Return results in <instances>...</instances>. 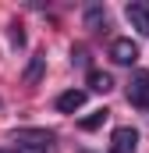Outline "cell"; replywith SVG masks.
Returning <instances> with one entry per match:
<instances>
[{"label":"cell","mask_w":149,"mask_h":153,"mask_svg":"<svg viewBox=\"0 0 149 153\" xmlns=\"http://www.w3.org/2000/svg\"><path fill=\"white\" fill-rule=\"evenodd\" d=\"M128 103L139 107V111H149V71H135L131 82H128Z\"/></svg>","instance_id":"6da1fadb"},{"label":"cell","mask_w":149,"mask_h":153,"mask_svg":"<svg viewBox=\"0 0 149 153\" xmlns=\"http://www.w3.org/2000/svg\"><path fill=\"white\" fill-rule=\"evenodd\" d=\"M124 18H128V25L139 32V36H149V4H128L124 7Z\"/></svg>","instance_id":"7a4b0ae2"},{"label":"cell","mask_w":149,"mask_h":153,"mask_svg":"<svg viewBox=\"0 0 149 153\" xmlns=\"http://www.w3.org/2000/svg\"><path fill=\"white\" fill-rule=\"evenodd\" d=\"M110 143H114V153H135V146H139V132H135L131 125H121V128H114Z\"/></svg>","instance_id":"3957f363"},{"label":"cell","mask_w":149,"mask_h":153,"mask_svg":"<svg viewBox=\"0 0 149 153\" xmlns=\"http://www.w3.org/2000/svg\"><path fill=\"white\" fill-rule=\"evenodd\" d=\"M110 57H114V64H135L139 61V46L131 39H114L110 43Z\"/></svg>","instance_id":"277c9868"},{"label":"cell","mask_w":149,"mask_h":153,"mask_svg":"<svg viewBox=\"0 0 149 153\" xmlns=\"http://www.w3.org/2000/svg\"><path fill=\"white\" fill-rule=\"evenodd\" d=\"M14 143H32V146L50 150L53 146V132H46V128H18L14 132Z\"/></svg>","instance_id":"5b68a950"},{"label":"cell","mask_w":149,"mask_h":153,"mask_svg":"<svg viewBox=\"0 0 149 153\" xmlns=\"http://www.w3.org/2000/svg\"><path fill=\"white\" fill-rule=\"evenodd\" d=\"M82 103H85V89H68V93L57 96V111H60V114H74V111H82Z\"/></svg>","instance_id":"8992f818"},{"label":"cell","mask_w":149,"mask_h":153,"mask_svg":"<svg viewBox=\"0 0 149 153\" xmlns=\"http://www.w3.org/2000/svg\"><path fill=\"white\" fill-rule=\"evenodd\" d=\"M103 25H107V11H103L100 4L85 7V29H92V32H96V29H103Z\"/></svg>","instance_id":"52a82bcc"},{"label":"cell","mask_w":149,"mask_h":153,"mask_svg":"<svg viewBox=\"0 0 149 153\" xmlns=\"http://www.w3.org/2000/svg\"><path fill=\"white\" fill-rule=\"evenodd\" d=\"M89 89H92V93H110L114 78L107 75V71H89Z\"/></svg>","instance_id":"ba28073f"},{"label":"cell","mask_w":149,"mask_h":153,"mask_svg":"<svg viewBox=\"0 0 149 153\" xmlns=\"http://www.w3.org/2000/svg\"><path fill=\"white\" fill-rule=\"evenodd\" d=\"M43 71H46V57L36 53V57H32V64L25 68V82H29V85H36L39 78H43Z\"/></svg>","instance_id":"9c48e42d"},{"label":"cell","mask_w":149,"mask_h":153,"mask_svg":"<svg viewBox=\"0 0 149 153\" xmlns=\"http://www.w3.org/2000/svg\"><path fill=\"white\" fill-rule=\"evenodd\" d=\"M103 121H107V111H92L89 117H82V128H85V132H96Z\"/></svg>","instance_id":"30bf717a"},{"label":"cell","mask_w":149,"mask_h":153,"mask_svg":"<svg viewBox=\"0 0 149 153\" xmlns=\"http://www.w3.org/2000/svg\"><path fill=\"white\" fill-rule=\"evenodd\" d=\"M11 153H46V150H43V146H32V143H18Z\"/></svg>","instance_id":"8fae6325"},{"label":"cell","mask_w":149,"mask_h":153,"mask_svg":"<svg viewBox=\"0 0 149 153\" xmlns=\"http://www.w3.org/2000/svg\"><path fill=\"white\" fill-rule=\"evenodd\" d=\"M71 61L74 64H85V50H71Z\"/></svg>","instance_id":"7c38bea8"},{"label":"cell","mask_w":149,"mask_h":153,"mask_svg":"<svg viewBox=\"0 0 149 153\" xmlns=\"http://www.w3.org/2000/svg\"><path fill=\"white\" fill-rule=\"evenodd\" d=\"M0 153H11V150H0Z\"/></svg>","instance_id":"4fadbf2b"}]
</instances>
